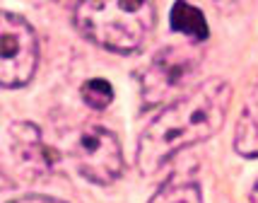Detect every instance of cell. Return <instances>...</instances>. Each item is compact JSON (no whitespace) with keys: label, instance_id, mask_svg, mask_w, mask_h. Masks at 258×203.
<instances>
[{"label":"cell","instance_id":"cell-11","mask_svg":"<svg viewBox=\"0 0 258 203\" xmlns=\"http://www.w3.org/2000/svg\"><path fill=\"white\" fill-rule=\"evenodd\" d=\"M12 203H66V201L53 198V196H39V193H29V196H22V198H17V201H12Z\"/></svg>","mask_w":258,"mask_h":203},{"label":"cell","instance_id":"cell-3","mask_svg":"<svg viewBox=\"0 0 258 203\" xmlns=\"http://www.w3.org/2000/svg\"><path fill=\"white\" fill-rule=\"evenodd\" d=\"M70 160L80 177L109 186L123 174V150L118 138L104 126H85L70 143Z\"/></svg>","mask_w":258,"mask_h":203},{"label":"cell","instance_id":"cell-10","mask_svg":"<svg viewBox=\"0 0 258 203\" xmlns=\"http://www.w3.org/2000/svg\"><path fill=\"white\" fill-rule=\"evenodd\" d=\"M80 94H82V102H85L90 109H97V112L106 109V107H109V104L113 102V87H111V82H106V80H101V78L87 80V82L82 85Z\"/></svg>","mask_w":258,"mask_h":203},{"label":"cell","instance_id":"cell-1","mask_svg":"<svg viewBox=\"0 0 258 203\" xmlns=\"http://www.w3.org/2000/svg\"><path fill=\"white\" fill-rule=\"evenodd\" d=\"M232 87L225 80H205L196 90L157 114L138 140V169L155 174L183 147L213 138L225 126Z\"/></svg>","mask_w":258,"mask_h":203},{"label":"cell","instance_id":"cell-7","mask_svg":"<svg viewBox=\"0 0 258 203\" xmlns=\"http://www.w3.org/2000/svg\"><path fill=\"white\" fill-rule=\"evenodd\" d=\"M169 22H171V29H174V32L188 36L191 41H205L208 34H210L203 12L198 10L196 5H191V3H174Z\"/></svg>","mask_w":258,"mask_h":203},{"label":"cell","instance_id":"cell-6","mask_svg":"<svg viewBox=\"0 0 258 203\" xmlns=\"http://www.w3.org/2000/svg\"><path fill=\"white\" fill-rule=\"evenodd\" d=\"M10 147L17 162L32 172H44L48 167V150H46L41 133L34 124H15L10 128Z\"/></svg>","mask_w":258,"mask_h":203},{"label":"cell","instance_id":"cell-2","mask_svg":"<svg viewBox=\"0 0 258 203\" xmlns=\"http://www.w3.org/2000/svg\"><path fill=\"white\" fill-rule=\"evenodd\" d=\"M75 27L85 39L116 54H133L147 41L155 27V5L145 0L78 3Z\"/></svg>","mask_w":258,"mask_h":203},{"label":"cell","instance_id":"cell-4","mask_svg":"<svg viewBox=\"0 0 258 203\" xmlns=\"http://www.w3.org/2000/svg\"><path fill=\"white\" fill-rule=\"evenodd\" d=\"M39 63L36 34L20 15L0 10V87H24Z\"/></svg>","mask_w":258,"mask_h":203},{"label":"cell","instance_id":"cell-5","mask_svg":"<svg viewBox=\"0 0 258 203\" xmlns=\"http://www.w3.org/2000/svg\"><path fill=\"white\" fill-rule=\"evenodd\" d=\"M198 66H201V54L191 46H171L159 51L143 75L145 104H159L169 94L179 92L196 75Z\"/></svg>","mask_w":258,"mask_h":203},{"label":"cell","instance_id":"cell-8","mask_svg":"<svg viewBox=\"0 0 258 203\" xmlns=\"http://www.w3.org/2000/svg\"><path fill=\"white\" fill-rule=\"evenodd\" d=\"M150 203H203V193L196 181L171 177L167 184L159 186V191L150 198Z\"/></svg>","mask_w":258,"mask_h":203},{"label":"cell","instance_id":"cell-12","mask_svg":"<svg viewBox=\"0 0 258 203\" xmlns=\"http://www.w3.org/2000/svg\"><path fill=\"white\" fill-rule=\"evenodd\" d=\"M251 201L253 203H258V181L253 184V189H251Z\"/></svg>","mask_w":258,"mask_h":203},{"label":"cell","instance_id":"cell-9","mask_svg":"<svg viewBox=\"0 0 258 203\" xmlns=\"http://www.w3.org/2000/svg\"><path fill=\"white\" fill-rule=\"evenodd\" d=\"M234 150L241 158H258V121L248 109H244L236 121Z\"/></svg>","mask_w":258,"mask_h":203}]
</instances>
